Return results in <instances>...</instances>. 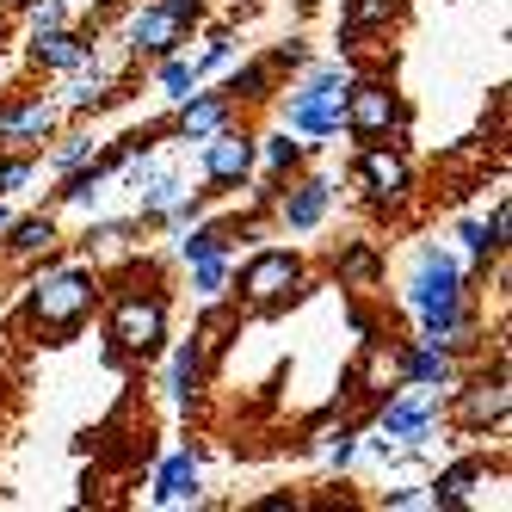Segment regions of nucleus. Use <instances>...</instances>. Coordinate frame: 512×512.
<instances>
[{"mask_svg": "<svg viewBox=\"0 0 512 512\" xmlns=\"http://www.w3.org/2000/svg\"><path fill=\"white\" fill-rule=\"evenodd\" d=\"M99 303V278L68 266V272H44L38 284H31V321L56 327V334H75V327L87 321V309Z\"/></svg>", "mask_w": 512, "mask_h": 512, "instance_id": "f257e3e1", "label": "nucleus"}, {"mask_svg": "<svg viewBox=\"0 0 512 512\" xmlns=\"http://www.w3.org/2000/svg\"><path fill=\"white\" fill-rule=\"evenodd\" d=\"M340 124L358 142H389V136L408 130V105H401L389 87H377V81H352L346 99H340Z\"/></svg>", "mask_w": 512, "mask_h": 512, "instance_id": "f03ea898", "label": "nucleus"}, {"mask_svg": "<svg viewBox=\"0 0 512 512\" xmlns=\"http://www.w3.org/2000/svg\"><path fill=\"white\" fill-rule=\"evenodd\" d=\"M161 340H167V297H155V290H124L112 303V346L149 358V352H161Z\"/></svg>", "mask_w": 512, "mask_h": 512, "instance_id": "7ed1b4c3", "label": "nucleus"}, {"mask_svg": "<svg viewBox=\"0 0 512 512\" xmlns=\"http://www.w3.org/2000/svg\"><path fill=\"white\" fill-rule=\"evenodd\" d=\"M432 414H438V389H408V395H389V408L377 420L383 438H371V451H395V445H426V432H432Z\"/></svg>", "mask_w": 512, "mask_h": 512, "instance_id": "20e7f679", "label": "nucleus"}, {"mask_svg": "<svg viewBox=\"0 0 512 512\" xmlns=\"http://www.w3.org/2000/svg\"><path fill=\"white\" fill-rule=\"evenodd\" d=\"M303 284V260L297 253H284V247H266V253H253L247 272H241V297L253 309H278L290 303V290Z\"/></svg>", "mask_w": 512, "mask_h": 512, "instance_id": "39448f33", "label": "nucleus"}, {"mask_svg": "<svg viewBox=\"0 0 512 512\" xmlns=\"http://www.w3.org/2000/svg\"><path fill=\"white\" fill-rule=\"evenodd\" d=\"M186 38H192V19H186V13H173V7H161V0L136 7L130 25H124V44H130L136 56H173Z\"/></svg>", "mask_w": 512, "mask_h": 512, "instance_id": "423d86ee", "label": "nucleus"}, {"mask_svg": "<svg viewBox=\"0 0 512 512\" xmlns=\"http://www.w3.org/2000/svg\"><path fill=\"white\" fill-rule=\"evenodd\" d=\"M253 161H260V142L253 136H241V130H216V136H204V179L216 192H235V186H247V173H253Z\"/></svg>", "mask_w": 512, "mask_h": 512, "instance_id": "0eeeda50", "label": "nucleus"}, {"mask_svg": "<svg viewBox=\"0 0 512 512\" xmlns=\"http://www.w3.org/2000/svg\"><path fill=\"white\" fill-rule=\"evenodd\" d=\"M358 179H364V192H371L377 204H395V198H408L414 167H408V155H401V149H389V142H364Z\"/></svg>", "mask_w": 512, "mask_h": 512, "instance_id": "6e6552de", "label": "nucleus"}, {"mask_svg": "<svg viewBox=\"0 0 512 512\" xmlns=\"http://www.w3.org/2000/svg\"><path fill=\"white\" fill-rule=\"evenodd\" d=\"M235 118V99L229 93H186V99H179V118H173V130L179 136H186V142H204V136H216V130H223Z\"/></svg>", "mask_w": 512, "mask_h": 512, "instance_id": "1a4fd4ad", "label": "nucleus"}, {"mask_svg": "<svg viewBox=\"0 0 512 512\" xmlns=\"http://www.w3.org/2000/svg\"><path fill=\"white\" fill-rule=\"evenodd\" d=\"M284 130H290V136H334V130H340V105H334V99H315V93H290Z\"/></svg>", "mask_w": 512, "mask_h": 512, "instance_id": "9d476101", "label": "nucleus"}, {"mask_svg": "<svg viewBox=\"0 0 512 512\" xmlns=\"http://www.w3.org/2000/svg\"><path fill=\"white\" fill-rule=\"evenodd\" d=\"M186 500H198V457L192 451H173L155 469V506H186Z\"/></svg>", "mask_w": 512, "mask_h": 512, "instance_id": "9b49d317", "label": "nucleus"}, {"mask_svg": "<svg viewBox=\"0 0 512 512\" xmlns=\"http://www.w3.org/2000/svg\"><path fill=\"white\" fill-rule=\"evenodd\" d=\"M327 204H334V186H327V179H303V186L284 198V223L297 229V235H309L321 216H327Z\"/></svg>", "mask_w": 512, "mask_h": 512, "instance_id": "f8f14e48", "label": "nucleus"}, {"mask_svg": "<svg viewBox=\"0 0 512 512\" xmlns=\"http://www.w3.org/2000/svg\"><path fill=\"white\" fill-rule=\"evenodd\" d=\"M457 420H463V426H500V420H506V377L463 389V401H457Z\"/></svg>", "mask_w": 512, "mask_h": 512, "instance_id": "ddd939ff", "label": "nucleus"}, {"mask_svg": "<svg viewBox=\"0 0 512 512\" xmlns=\"http://www.w3.org/2000/svg\"><path fill=\"white\" fill-rule=\"evenodd\" d=\"M56 130V105L31 99V105H13V112H0V142H38Z\"/></svg>", "mask_w": 512, "mask_h": 512, "instance_id": "4468645a", "label": "nucleus"}, {"mask_svg": "<svg viewBox=\"0 0 512 512\" xmlns=\"http://www.w3.org/2000/svg\"><path fill=\"white\" fill-rule=\"evenodd\" d=\"M31 56H38L44 68H56V75H68V68L87 56V44L75 38V31H62V25H44V31H38V44H31Z\"/></svg>", "mask_w": 512, "mask_h": 512, "instance_id": "2eb2a0df", "label": "nucleus"}, {"mask_svg": "<svg viewBox=\"0 0 512 512\" xmlns=\"http://www.w3.org/2000/svg\"><path fill=\"white\" fill-rule=\"evenodd\" d=\"M56 241V223L50 216H25V223H7V247L19 253V260H31V253H50Z\"/></svg>", "mask_w": 512, "mask_h": 512, "instance_id": "dca6fc26", "label": "nucleus"}, {"mask_svg": "<svg viewBox=\"0 0 512 512\" xmlns=\"http://www.w3.org/2000/svg\"><path fill=\"white\" fill-rule=\"evenodd\" d=\"M198 377H204V358H198V346H179V352H173V371H167V389H173V401H192V395H198Z\"/></svg>", "mask_w": 512, "mask_h": 512, "instance_id": "f3484780", "label": "nucleus"}, {"mask_svg": "<svg viewBox=\"0 0 512 512\" xmlns=\"http://www.w3.org/2000/svg\"><path fill=\"white\" fill-rule=\"evenodd\" d=\"M346 87H352V75H346V68L340 62H321V68H309V75H303V87L297 93H315V99H346Z\"/></svg>", "mask_w": 512, "mask_h": 512, "instance_id": "a211bd4d", "label": "nucleus"}, {"mask_svg": "<svg viewBox=\"0 0 512 512\" xmlns=\"http://www.w3.org/2000/svg\"><path fill=\"white\" fill-rule=\"evenodd\" d=\"M105 173H112V167H68V179H62V198H68V204H99V192H105Z\"/></svg>", "mask_w": 512, "mask_h": 512, "instance_id": "6ab92c4d", "label": "nucleus"}, {"mask_svg": "<svg viewBox=\"0 0 512 512\" xmlns=\"http://www.w3.org/2000/svg\"><path fill=\"white\" fill-rule=\"evenodd\" d=\"M395 7L401 0H346V25L352 31H383L395 19Z\"/></svg>", "mask_w": 512, "mask_h": 512, "instance_id": "aec40b11", "label": "nucleus"}, {"mask_svg": "<svg viewBox=\"0 0 512 512\" xmlns=\"http://www.w3.org/2000/svg\"><path fill=\"white\" fill-rule=\"evenodd\" d=\"M198 81H204L198 62H186V56H161V93H167V99H186Z\"/></svg>", "mask_w": 512, "mask_h": 512, "instance_id": "412c9836", "label": "nucleus"}, {"mask_svg": "<svg viewBox=\"0 0 512 512\" xmlns=\"http://www.w3.org/2000/svg\"><path fill=\"white\" fill-rule=\"evenodd\" d=\"M266 87H272V68L266 62H247V68H235V75H229V99L241 105V99H266Z\"/></svg>", "mask_w": 512, "mask_h": 512, "instance_id": "4be33fe9", "label": "nucleus"}, {"mask_svg": "<svg viewBox=\"0 0 512 512\" xmlns=\"http://www.w3.org/2000/svg\"><path fill=\"white\" fill-rule=\"evenodd\" d=\"M223 284H229V253H216V260H198V266H192V290H198L204 303L223 297Z\"/></svg>", "mask_w": 512, "mask_h": 512, "instance_id": "5701e85b", "label": "nucleus"}, {"mask_svg": "<svg viewBox=\"0 0 512 512\" xmlns=\"http://www.w3.org/2000/svg\"><path fill=\"white\" fill-rule=\"evenodd\" d=\"M179 253H186V266L216 260V253H229V229H192L186 241H179Z\"/></svg>", "mask_w": 512, "mask_h": 512, "instance_id": "b1692460", "label": "nucleus"}, {"mask_svg": "<svg viewBox=\"0 0 512 512\" xmlns=\"http://www.w3.org/2000/svg\"><path fill=\"white\" fill-rule=\"evenodd\" d=\"M297 161H303V142H290V130L266 136V167H272V173H290Z\"/></svg>", "mask_w": 512, "mask_h": 512, "instance_id": "393cba45", "label": "nucleus"}, {"mask_svg": "<svg viewBox=\"0 0 512 512\" xmlns=\"http://www.w3.org/2000/svg\"><path fill=\"white\" fill-rule=\"evenodd\" d=\"M340 272H346V278H371V272H377V253H371V247H346Z\"/></svg>", "mask_w": 512, "mask_h": 512, "instance_id": "a878e982", "label": "nucleus"}, {"mask_svg": "<svg viewBox=\"0 0 512 512\" xmlns=\"http://www.w3.org/2000/svg\"><path fill=\"white\" fill-rule=\"evenodd\" d=\"M87 155H93V142H87V136H75V142H62V149H56V167L68 173V167H81Z\"/></svg>", "mask_w": 512, "mask_h": 512, "instance_id": "bb28decb", "label": "nucleus"}, {"mask_svg": "<svg viewBox=\"0 0 512 512\" xmlns=\"http://www.w3.org/2000/svg\"><path fill=\"white\" fill-rule=\"evenodd\" d=\"M25 179H31V161H25V155H19V161H0V192H19Z\"/></svg>", "mask_w": 512, "mask_h": 512, "instance_id": "cd10ccee", "label": "nucleus"}, {"mask_svg": "<svg viewBox=\"0 0 512 512\" xmlns=\"http://www.w3.org/2000/svg\"><path fill=\"white\" fill-rule=\"evenodd\" d=\"M235 56V38H210V50H204V62H198V75H210V68H223Z\"/></svg>", "mask_w": 512, "mask_h": 512, "instance_id": "c85d7f7f", "label": "nucleus"}, {"mask_svg": "<svg viewBox=\"0 0 512 512\" xmlns=\"http://www.w3.org/2000/svg\"><path fill=\"white\" fill-rule=\"evenodd\" d=\"M62 19H68L62 0H38V7H31V25H38V31H44V25H62Z\"/></svg>", "mask_w": 512, "mask_h": 512, "instance_id": "c756f323", "label": "nucleus"}, {"mask_svg": "<svg viewBox=\"0 0 512 512\" xmlns=\"http://www.w3.org/2000/svg\"><path fill=\"white\" fill-rule=\"evenodd\" d=\"M352 457H358V445H352V438H340V445H334V451H327V463H340V469H346Z\"/></svg>", "mask_w": 512, "mask_h": 512, "instance_id": "7c9ffc66", "label": "nucleus"}, {"mask_svg": "<svg viewBox=\"0 0 512 512\" xmlns=\"http://www.w3.org/2000/svg\"><path fill=\"white\" fill-rule=\"evenodd\" d=\"M161 7H173V13H186V19H198V13H204V0H161Z\"/></svg>", "mask_w": 512, "mask_h": 512, "instance_id": "2f4dec72", "label": "nucleus"}, {"mask_svg": "<svg viewBox=\"0 0 512 512\" xmlns=\"http://www.w3.org/2000/svg\"><path fill=\"white\" fill-rule=\"evenodd\" d=\"M7 223H13V216H7V210H0V235H7Z\"/></svg>", "mask_w": 512, "mask_h": 512, "instance_id": "473e14b6", "label": "nucleus"}, {"mask_svg": "<svg viewBox=\"0 0 512 512\" xmlns=\"http://www.w3.org/2000/svg\"><path fill=\"white\" fill-rule=\"evenodd\" d=\"M0 7H25V0H0Z\"/></svg>", "mask_w": 512, "mask_h": 512, "instance_id": "72a5a7b5", "label": "nucleus"}]
</instances>
